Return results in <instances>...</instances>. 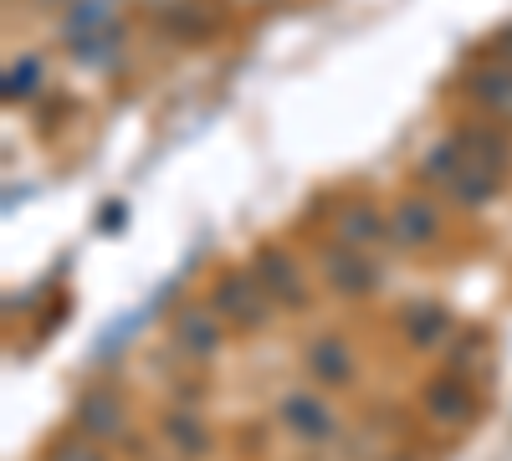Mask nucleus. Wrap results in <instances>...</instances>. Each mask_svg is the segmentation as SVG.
Instances as JSON below:
<instances>
[{
	"label": "nucleus",
	"instance_id": "nucleus-21",
	"mask_svg": "<svg viewBox=\"0 0 512 461\" xmlns=\"http://www.w3.org/2000/svg\"><path fill=\"white\" fill-rule=\"evenodd\" d=\"M52 461H108V451H103V441L72 431V436H62V441L52 446Z\"/></svg>",
	"mask_w": 512,
	"mask_h": 461
},
{
	"label": "nucleus",
	"instance_id": "nucleus-17",
	"mask_svg": "<svg viewBox=\"0 0 512 461\" xmlns=\"http://www.w3.org/2000/svg\"><path fill=\"white\" fill-rule=\"evenodd\" d=\"M118 57H123V26H118V21H113L108 31H98V36L72 41V62L88 67V72H103V67H113Z\"/></svg>",
	"mask_w": 512,
	"mask_h": 461
},
{
	"label": "nucleus",
	"instance_id": "nucleus-13",
	"mask_svg": "<svg viewBox=\"0 0 512 461\" xmlns=\"http://www.w3.org/2000/svg\"><path fill=\"white\" fill-rule=\"evenodd\" d=\"M338 241H349L359 251L390 241V216H384L379 205H369V200H349L344 211H338Z\"/></svg>",
	"mask_w": 512,
	"mask_h": 461
},
{
	"label": "nucleus",
	"instance_id": "nucleus-16",
	"mask_svg": "<svg viewBox=\"0 0 512 461\" xmlns=\"http://www.w3.org/2000/svg\"><path fill=\"white\" fill-rule=\"evenodd\" d=\"M113 26V0H72L67 16H62V41L72 47V41L82 36H98Z\"/></svg>",
	"mask_w": 512,
	"mask_h": 461
},
{
	"label": "nucleus",
	"instance_id": "nucleus-2",
	"mask_svg": "<svg viewBox=\"0 0 512 461\" xmlns=\"http://www.w3.org/2000/svg\"><path fill=\"white\" fill-rule=\"evenodd\" d=\"M277 421L287 426V436L308 441V446H323V441L338 436V415H333L328 400L313 395V390H287V395L277 400Z\"/></svg>",
	"mask_w": 512,
	"mask_h": 461
},
{
	"label": "nucleus",
	"instance_id": "nucleus-4",
	"mask_svg": "<svg viewBox=\"0 0 512 461\" xmlns=\"http://www.w3.org/2000/svg\"><path fill=\"white\" fill-rule=\"evenodd\" d=\"M72 431L93 436V441H123L128 436V405H123V395L108 390V385L88 390L77 400V410H72Z\"/></svg>",
	"mask_w": 512,
	"mask_h": 461
},
{
	"label": "nucleus",
	"instance_id": "nucleus-18",
	"mask_svg": "<svg viewBox=\"0 0 512 461\" xmlns=\"http://www.w3.org/2000/svg\"><path fill=\"white\" fill-rule=\"evenodd\" d=\"M159 26L175 36V41H190V47H195V41H210V36H216L221 21L210 16L205 6H195V0H185V6H175L169 16H159Z\"/></svg>",
	"mask_w": 512,
	"mask_h": 461
},
{
	"label": "nucleus",
	"instance_id": "nucleus-6",
	"mask_svg": "<svg viewBox=\"0 0 512 461\" xmlns=\"http://www.w3.org/2000/svg\"><path fill=\"white\" fill-rule=\"evenodd\" d=\"M175 344H180L185 354H195V359H216L221 344H226L221 313L210 308V303H205V308H200V303L180 308V313H175Z\"/></svg>",
	"mask_w": 512,
	"mask_h": 461
},
{
	"label": "nucleus",
	"instance_id": "nucleus-24",
	"mask_svg": "<svg viewBox=\"0 0 512 461\" xmlns=\"http://www.w3.org/2000/svg\"><path fill=\"white\" fill-rule=\"evenodd\" d=\"M180 461H190V456H180Z\"/></svg>",
	"mask_w": 512,
	"mask_h": 461
},
{
	"label": "nucleus",
	"instance_id": "nucleus-5",
	"mask_svg": "<svg viewBox=\"0 0 512 461\" xmlns=\"http://www.w3.org/2000/svg\"><path fill=\"white\" fill-rule=\"evenodd\" d=\"M323 277L333 292H344V298H369V292L379 287V267L364 257L359 246L349 241H338V246H323V257H318Z\"/></svg>",
	"mask_w": 512,
	"mask_h": 461
},
{
	"label": "nucleus",
	"instance_id": "nucleus-23",
	"mask_svg": "<svg viewBox=\"0 0 512 461\" xmlns=\"http://www.w3.org/2000/svg\"><path fill=\"white\" fill-rule=\"evenodd\" d=\"M246 6H262V0H246Z\"/></svg>",
	"mask_w": 512,
	"mask_h": 461
},
{
	"label": "nucleus",
	"instance_id": "nucleus-8",
	"mask_svg": "<svg viewBox=\"0 0 512 461\" xmlns=\"http://www.w3.org/2000/svg\"><path fill=\"white\" fill-rule=\"evenodd\" d=\"M420 400H425V410H431V421H441V426H466L472 421V380L456 374V369L436 374Z\"/></svg>",
	"mask_w": 512,
	"mask_h": 461
},
{
	"label": "nucleus",
	"instance_id": "nucleus-20",
	"mask_svg": "<svg viewBox=\"0 0 512 461\" xmlns=\"http://www.w3.org/2000/svg\"><path fill=\"white\" fill-rule=\"evenodd\" d=\"M36 88H41V57L21 52V57L6 67V98H11V103H26V98H36Z\"/></svg>",
	"mask_w": 512,
	"mask_h": 461
},
{
	"label": "nucleus",
	"instance_id": "nucleus-9",
	"mask_svg": "<svg viewBox=\"0 0 512 461\" xmlns=\"http://www.w3.org/2000/svg\"><path fill=\"white\" fill-rule=\"evenodd\" d=\"M303 364H308V374H313V385H349V380H354L349 339H338V333H318V339H308Z\"/></svg>",
	"mask_w": 512,
	"mask_h": 461
},
{
	"label": "nucleus",
	"instance_id": "nucleus-22",
	"mask_svg": "<svg viewBox=\"0 0 512 461\" xmlns=\"http://www.w3.org/2000/svg\"><path fill=\"white\" fill-rule=\"evenodd\" d=\"M497 41H502V52H507V62H512V26H502V31H497Z\"/></svg>",
	"mask_w": 512,
	"mask_h": 461
},
{
	"label": "nucleus",
	"instance_id": "nucleus-15",
	"mask_svg": "<svg viewBox=\"0 0 512 461\" xmlns=\"http://www.w3.org/2000/svg\"><path fill=\"white\" fill-rule=\"evenodd\" d=\"M497 190H502V175H492V170H482V164L466 159L461 175H456V185H451V200L466 205V211H482V205L497 200Z\"/></svg>",
	"mask_w": 512,
	"mask_h": 461
},
{
	"label": "nucleus",
	"instance_id": "nucleus-19",
	"mask_svg": "<svg viewBox=\"0 0 512 461\" xmlns=\"http://www.w3.org/2000/svg\"><path fill=\"white\" fill-rule=\"evenodd\" d=\"M461 164H466V154H461V144H456V134H451V139L431 144V154L420 159V175H425V185L451 190V185H456V175H461Z\"/></svg>",
	"mask_w": 512,
	"mask_h": 461
},
{
	"label": "nucleus",
	"instance_id": "nucleus-7",
	"mask_svg": "<svg viewBox=\"0 0 512 461\" xmlns=\"http://www.w3.org/2000/svg\"><path fill=\"white\" fill-rule=\"evenodd\" d=\"M436 236H441V211L425 195H405L390 205V241L415 251V246H431Z\"/></svg>",
	"mask_w": 512,
	"mask_h": 461
},
{
	"label": "nucleus",
	"instance_id": "nucleus-1",
	"mask_svg": "<svg viewBox=\"0 0 512 461\" xmlns=\"http://www.w3.org/2000/svg\"><path fill=\"white\" fill-rule=\"evenodd\" d=\"M210 308H216L231 328L241 333H256V328H267L272 318V292L262 287V277H256L251 267H231L216 277V287H210Z\"/></svg>",
	"mask_w": 512,
	"mask_h": 461
},
{
	"label": "nucleus",
	"instance_id": "nucleus-12",
	"mask_svg": "<svg viewBox=\"0 0 512 461\" xmlns=\"http://www.w3.org/2000/svg\"><path fill=\"white\" fill-rule=\"evenodd\" d=\"M400 323H405V339H410L415 349H441V344L451 339V328H456L451 308H446V303H431V298H415Z\"/></svg>",
	"mask_w": 512,
	"mask_h": 461
},
{
	"label": "nucleus",
	"instance_id": "nucleus-11",
	"mask_svg": "<svg viewBox=\"0 0 512 461\" xmlns=\"http://www.w3.org/2000/svg\"><path fill=\"white\" fill-rule=\"evenodd\" d=\"M456 144H461L466 159L482 164V170H492V175H507V170H512V139H507L502 129L466 123V129H456Z\"/></svg>",
	"mask_w": 512,
	"mask_h": 461
},
{
	"label": "nucleus",
	"instance_id": "nucleus-10",
	"mask_svg": "<svg viewBox=\"0 0 512 461\" xmlns=\"http://www.w3.org/2000/svg\"><path fill=\"white\" fill-rule=\"evenodd\" d=\"M466 93H472L477 108H487V113L512 123V62L507 57L502 62H477L472 77H466Z\"/></svg>",
	"mask_w": 512,
	"mask_h": 461
},
{
	"label": "nucleus",
	"instance_id": "nucleus-3",
	"mask_svg": "<svg viewBox=\"0 0 512 461\" xmlns=\"http://www.w3.org/2000/svg\"><path fill=\"white\" fill-rule=\"evenodd\" d=\"M251 272L262 277V287L272 292L277 308H287V313H303L308 308V277H303V267H297L282 246H262V251H256Z\"/></svg>",
	"mask_w": 512,
	"mask_h": 461
},
{
	"label": "nucleus",
	"instance_id": "nucleus-14",
	"mask_svg": "<svg viewBox=\"0 0 512 461\" xmlns=\"http://www.w3.org/2000/svg\"><path fill=\"white\" fill-rule=\"evenodd\" d=\"M159 431H164V441H169V446H175L180 456H190V461H205V456H210V446H216V436L205 431V421H200L195 410H169Z\"/></svg>",
	"mask_w": 512,
	"mask_h": 461
}]
</instances>
